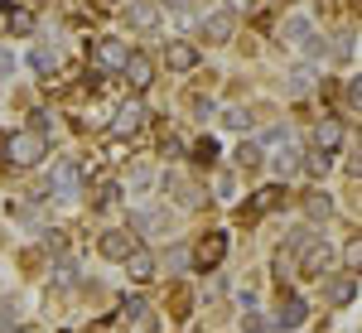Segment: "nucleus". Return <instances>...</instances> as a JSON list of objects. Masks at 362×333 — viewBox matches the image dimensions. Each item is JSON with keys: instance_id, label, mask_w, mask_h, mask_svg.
<instances>
[{"instance_id": "nucleus-1", "label": "nucleus", "mask_w": 362, "mask_h": 333, "mask_svg": "<svg viewBox=\"0 0 362 333\" xmlns=\"http://www.w3.org/2000/svg\"><path fill=\"white\" fill-rule=\"evenodd\" d=\"M0 160L5 165H39L44 160V140L34 136V131H15V136H5V150H0Z\"/></svg>"}, {"instance_id": "nucleus-2", "label": "nucleus", "mask_w": 362, "mask_h": 333, "mask_svg": "<svg viewBox=\"0 0 362 333\" xmlns=\"http://www.w3.org/2000/svg\"><path fill=\"white\" fill-rule=\"evenodd\" d=\"M227 256V237L213 227V232H203L194 242V251H189V261H194V271H218V261Z\"/></svg>"}, {"instance_id": "nucleus-3", "label": "nucleus", "mask_w": 362, "mask_h": 333, "mask_svg": "<svg viewBox=\"0 0 362 333\" xmlns=\"http://www.w3.org/2000/svg\"><path fill=\"white\" fill-rule=\"evenodd\" d=\"M145 121H150V107H145V102H126V107L112 116V136L116 140H131Z\"/></svg>"}, {"instance_id": "nucleus-4", "label": "nucleus", "mask_w": 362, "mask_h": 333, "mask_svg": "<svg viewBox=\"0 0 362 333\" xmlns=\"http://www.w3.org/2000/svg\"><path fill=\"white\" fill-rule=\"evenodd\" d=\"M126 58H131V49H126L121 39H97V44H92V63H97V68H107V73H121V68H126Z\"/></svg>"}, {"instance_id": "nucleus-5", "label": "nucleus", "mask_w": 362, "mask_h": 333, "mask_svg": "<svg viewBox=\"0 0 362 333\" xmlns=\"http://www.w3.org/2000/svg\"><path fill=\"white\" fill-rule=\"evenodd\" d=\"M116 319H121V324H136V329H155V324H160V319L150 314V300H145V295H126Z\"/></svg>"}, {"instance_id": "nucleus-6", "label": "nucleus", "mask_w": 362, "mask_h": 333, "mask_svg": "<svg viewBox=\"0 0 362 333\" xmlns=\"http://www.w3.org/2000/svg\"><path fill=\"white\" fill-rule=\"evenodd\" d=\"M165 189H169V198H179L184 208H203V203H208V194H203V189H194V179H184L179 169H174V174H165Z\"/></svg>"}, {"instance_id": "nucleus-7", "label": "nucleus", "mask_w": 362, "mask_h": 333, "mask_svg": "<svg viewBox=\"0 0 362 333\" xmlns=\"http://www.w3.org/2000/svg\"><path fill=\"white\" fill-rule=\"evenodd\" d=\"M324 300L334 309H348L353 300H358V276L348 271V276H329V285H324Z\"/></svg>"}, {"instance_id": "nucleus-8", "label": "nucleus", "mask_w": 362, "mask_h": 333, "mask_svg": "<svg viewBox=\"0 0 362 333\" xmlns=\"http://www.w3.org/2000/svg\"><path fill=\"white\" fill-rule=\"evenodd\" d=\"M280 203H285V189H280V184H271V189H261L256 198H247L242 218H247V222H256V218H266V213H276Z\"/></svg>"}, {"instance_id": "nucleus-9", "label": "nucleus", "mask_w": 362, "mask_h": 333, "mask_svg": "<svg viewBox=\"0 0 362 333\" xmlns=\"http://www.w3.org/2000/svg\"><path fill=\"white\" fill-rule=\"evenodd\" d=\"M0 34H15V39L34 34V15L25 5H0Z\"/></svg>"}, {"instance_id": "nucleus-10", "label": "nucleus", "mask_w": 362, "mask_h": 333, "mask_svg": "<svg viewBox=\"0 0 362 333\" xmlns=\"http://www.w3.org/2000/svg\"><path fill=\"white\" fill-rule=\"evenodd\" d=\"M305 261H300V266H305V276H329V266H334V247H329V242H305Z\"/></svg>"}, {"instance_id": "nucleus-11", "label": "nucleus", "mask_w": 362, "mask_h": 333, "mask_svg": "<svg viewBox=\"0 0 362 333\" xmlns=\"http://www.w3.org/2000/svg\"><path fill=\"white\" fill-rule=\"evenodd\" d=\"M165 227H169L165 208H136V213H131V232H136V237H155V232H165Z\"/></svg>"}, {"instance_id": "nucleus-12", "label": "nucleus", "mask_w": 362, "mask_h": 333, "mask_svg": "<svg viewBox=\"0 0 362 333\" xmlns=\"http://www.w3.org/2000/svg\"><path fill=\"white\" fill-rule=\"evenodd\" d=\"M97 247H102V256H107V261H126V256H131V247H136V237L116 227V232H102V242H97Z\"/></svg>"}, {"instance_id": "nucleus-13", "label": "nucleus", "mask_w": 362, "mask_h": 333, "mask_svg": "<svg viewBox=\"0 0 362 333\" xmlns=\"http://www.w3.org/2000/svg\"><path fill=\"white\" fill-rule=\"evenodd\" d=\"M300 324H309V305L300 295H285V305L276 314V329H300Z\"/></svg>"}, {"instance_id": "nucleus-14", "label": "nucleus", "mask_w": 362, "mask_h": 333, "mask_svg": "<svg viewBox=\"0 0 362 333\" xmlns=\"http://www.w3.org/2000/svg\"><path fill=\"white\" fill-rule=\"evenodd\" d=\"M49 194H54V198H73V194H78V165H73V160H63V165L54 169Z\"/></svg>"}, {"instance_id": "nucleus-15", "label": "nucleus", "mask_w": 362, "mask_h": 333, "mask_svg": "<svg viewBox=\"0 0 362 333\" xmlns=\"http://www.w3.org/2000/svg\"><path fill=\"white\" fill-rule=\"evenodd\" d=\"M121 73H126V83L136 87V92H145V87L155 83V68H150V58H145V54H131V58H126V68H121Z\"/></svg>"}, {"instance_id": "nucleus-16", "label": "nucleus", "mask_w": 362, "mask_h": 333, "mask_svg": "<svg viewBox=\"0 0 362 333\" xmlns=\"http://www.w3.org/2000/svg\"><path fill=\"white\" fill-rule=\"evenodd\" d=\"M165 63H169V73H194V68H198V49H194V44H169Z\"/></svg>"}, {"instance_id": "nucleus-17", "label": "nucleus", "mask_w": 362, "mask_h": 333, "mask_svg": "<svg viewBox=\"0 0 362 333\" xmlns=\"http://www.w3.org/2000/svg\"><path fill=\"white\" fill-rule=\"evenodd\" d=\"M314 145H319V150H334V155H338V145H343V126H338L334 116H324V121L314 126Z\"/></svg>"}, {"instance_id": "nucleus-18", "label": "nucleus", "mask_w": 362, "mask_h": 333, "mask_svg": "<svg viewBox=\"0 0 362 333\" xmlns=\"http://www.w3.org/2000/svg\"><path fill=\"white\" fill-rule=\"evenodd\" d=\"M280 39H285V44H295V49H305L309 39H314V34H309V20H305V15H290V20L280 25Z\"/></svg>"}, {"instance_id": "nucleus-19", "label": "nucleus", "mask_w": 362, "mask_h": 333, "mask_svg": "<svg viewBox=\"0 0 362 333\" xmlns=\"http://www.w3.org/2000/svg\"><path fill=\"white\" fill-rule=\"evenodd\" d=\"M126 271L145 285V280H155V256L150 251H140V247H131V256H126Z\"/></svg>"}, {"instance_id": "nucleus-20", "label": "nucleus", "mask_w": 362, "mask_h": 333, "mask_svg": "<svg viewBox=\"0 0 362 333\" xmlns=\"http://www.w3.org/2000/svg\"><path fill=\"white\" fill-rule=\"evenodd\" d=\"M227 34H232V15H208V20H203V39H208V44H223Z\"/></svg>"}, {"instance_id": "nucleus-21", "label": "nucleus", "mask_w": 362, "mask_h": 333, "mask_svg": "<svg viewBox=\"0 0 362 333\" xmlns=\"http://www.w3.org/2000/svg\"><path fill=\"white\" fill-rule=\"evenodd\" d=\"M305 213L314 222H329V218H334V198H329V194H305Z\"/></svg>"}, {"instance_id": "nucleus-22", "label": "nucleus", "mask_w": 362, "mask_h": 333, "mask_svg": "<svg viewBox=\"0 0 362 333\" xmlns=\"http://www.w3.org/2000/svg\"><path fill=\"white\" fill-rule=\"evenodd\" d=\"M169 314H174L179 324H184V319L194 314V295H189L184 285H174V290H169Z\"/></svg>"}, {"instance_id": "nucleus-23", "label": "nucleus", "mask_w": 362, "mask_h": 333, "mask_svg": "<svg viewBox=\"0 0 362 333\" xmlns=\"http://www.w3.org/2000/svg\"><path fill=\"white\" fill-rule=\"evenodd\" d=\"M29 63H34V73H44V78H49V73L58 68V54H54V49H44V44H39V49L29 54Z\"/></svg>"}, {"instance_id": "nucleus-24", "label": "nucleus", "mask_w": 362, "mask_h": 333, "mask_svg": "<svg viewBox=\"0 0 362 333\" xmlns=\"http://www.w3.org/2000/svg\"><path fill=\"white\" fill-rule=\"evenodd\" d=\"M223 126H227V131H251V111L247 107H227L223 111Z\"/></svg>"}, {"instance_id": "nucleus-25", "label": "nucleus", "mask_w": 362, "mask_h": 333, "mask_svg": "<svg viewBox=\"0 0 362 333\" xmlns=\"http://www.w3.org/2000/svg\"><path fill=\"white\" fill-rule=\"evenodd\" d=\"M131 20H136V25H145V29H155V25H160V5H150V0H145V5H136V10H131Z\"/></svg>"}, {"instance_id": "nucleus-26", "label": "nucleus", "mask_w": 362, "mask_h": 333, "mask_svg": "<svg viewBox=\"0 0 362 333\" xmlns=\"http://www.w3.org/2000/svg\"><path fill=\"white\" fill-rule=\"evenodd\" d=\"M194 160L198 165H213V160H218V140H208V136L194 140Z\"/></svg>"}, {"instance_id": "nucleus-27", "label": "nucleus", "mask_w": 362, "mask_h": 333, "mask_svg": "<svg viewBox=\"0 0 362 333\" xmlns=\"http://www.w3.org/2000/svg\"><path fill=\"white\" fill-rule=\"evenodd\" d=\"M329 169H334V150H314V155H309V174H319V179H324Z\"/></svg>"}, {"instance_id": "nucleus-28", "label": "nucleus", "mask_w": 362, "mask_h": 333, "mask_svg": "<svg viewBox=\"0 0 362 333\" xmlns=\"http://www.w3.org/2000/svg\"><path fill=\"white\" fill-rule=\"evenodd\" d=\"M237 160H242V165H247V169H261V150H256V140L237 150Z\"/></svg>"}, {"instance_id": "nucleus-29", "label": "nucleus", "mask_w": 362, "mask_h": 333, "mask_svg": "<svg viewBox=\"0 0 362 333\" xmlns=\"http://www.w3.org/2000/svg\"><path fill=\"white\" fill-rule=\"evenodd\" d=\"M126 179H131V189H140V194L150 189V169H145V165H131V174H126Z\"/></svg>"}, {"instance_id": "nucleus-30", "label": "nucleus", "mask_w": 362, "mask_h": 333, "mask_svg": "<svg viewBox=\"0 0 362 333\" xmlns=\"http://www.w3.org/2000/svg\"><path fill=\"white\" fill-rule=\"evenodd\" d=\"M54 280H78V266H73V256H63L54 266Z\"/></svg>"}, {"instance_id": "nucleus-31", "label": "nucleus", "mask_w": 362, "mask_h": 333, "mask_svg": "<svg viewBox=\"0 0 362 333\" xmlns=\"http://www.w3.org/2000/svg\"><path fill=\"white\" fill-rule=\"evenodd\" d=\"M358 256H362L358 237H348V247H343V261H348V271H358Z\"/></svg>"}, {"instance_id": "nucleus-32", "label": "nucleus", "mask_w": 362, "mask_h": 333, "mask_svg": "<svg viewBox=\"0 0 362 333\" xmlns=\"http://www.w3.org/2000/svg\"><path fill=\"white\" fill-rule=\"evenodd\" d=\"M271 271H276V280H290V251H276V266Z\"/></svg>"}, {"instance_id": "nucleus-33", "label": "nucleus", "mask_w": 362, "mask_h": 333, "mask_svg": "<svg viewBox=\"0 0 362 333\" xmlns=\"http://www.w3.org/2000/svg\"><path fill=\"white\" fill-rule=\"evenodd\" d=\"M353 44H358V34H353V29H343V34H338V54L353 58Z\"/></svg>"}, {"instance_id": "nucleus-34", "label": "nucleus", "mask_w": 362, "mask_h": 333, "mask_svg": "<svg viewBox=\"0 0 362 333\" xmlns=\"http://www.w3.org/2000/svg\"><path fill=\"white\" fill-rule=\"evenodd\" d=\"M343 107L358 111V78H348V87H343Z\"/></svg>"}, {"instance_id": "nucleus-35", "label": "nucleus", "mask_w": 362, "mask_h": 333, "mask_svg": "<svg viewBox=\"0 0 362 333\" xmlns=\"http://www.w3.org/2000/svg\"><path fill=\"white\" fill-rule=\"evenodd\" d=\"M116 203V184H107V189H97V208H112Z\"/></svg>"}, {"instance_id": "nucleus-36", "label": "nucleus", "mask_w": 362, "mask_h": 333, "mask_svg": "<svg viewBox=\"0 0 362 333\" xmlns=\"http://www.w3.org/2000/svg\"><path fill=\"white\" fill-rule=\"evenodd\" d=\"M15 73V58H10V49H0V78H10Z\"/></svg>"}, {"instance_id": "nucleus-37", "label": "nucleus", "mask_w": 362, "mask_h": 333, "mask_svg": "<svg viewBox=\"0 0 362 333\" xmlns=\"http://www.w3.org/2000/svg\"><path fill=\"white\" fill-rule=\"evenodd\" d=\"M165 261H169V266H174V271H179V266L189 261V251H184V247H174V251H169V256H165Z\"/></svg>"}, {"instance_id": "nucleus-38", "label": "nucleus", "mask_w": 362, "mask_h": 333, "mask_svg": "<svg viewBox=\"0 0 362 333\" xmlns=\"http://www.w3.org/2000/svg\"><path fill=\"white\" fill-rule=\"evenodd\" d=\"M227 5H232L237 15H256V0H227Z\"/></svg>"}, {"instance_id": "nucleus-39", "label": "nucleus", "mask_w": 362, "mask_h": 333, "mask_svg": "<svg viewBox=\"0 0 362 333\" xmlns=\"http://www.w3.org/2000/svg\"><path fill=\"white\" fill-rule=\"evenodd\" d=\"M107 5H112V0H107Z\"/></svg>"}]
</instances>
